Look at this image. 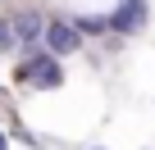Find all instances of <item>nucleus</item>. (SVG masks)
<instances>
[{
  "label": "nucleus",
  "instance_id": "nucleus-1",
  "mask_svg": "<svg viewBox=\"0 0 155 150\" xmlns=\"http://www.w3.org/2000/svg\"><path fill=\"white\" fill-rule=\"evenodd\" d=\"M46 50H50V55H73V50H82V32H78L73 23H50V27H46Z\"/></svg>",
  "mask_w": 155,
  "mask_h": 150
},
{
  "label": "nucleus",
  "instance_id": "nucleus-2",
  "mask_svg": "<svg viewBox=\"0 0 155 150\" xmlns=\"http://www.w3.org/2000/svg\"><path fill=\"white\" fill-rule=\"evenodd\" d=\"M23 73H28V78H32V82L41 87V91H50V87H59V64H55L50 55H32V64H28Z\"/></svg>",
  "mask_w": 155,
  "mask_h": 150
},
{
  "label": "nucleus",
  "instance_id": "nucleus-3",
  "mask_svg": "<svg viewBox=\"0 0 155 150\" xmlns=\"http://www.w3.org/2000/svg\"><path fill=\"white\" fill-rule=\"evenodd\" d=\"M141 23H146V0H123L119 14L110 18V27H114V32H137Z\"/></svg>",
  "mask_w": 155,
  "mask_h": 150
},
{
  "label": "nucleus",
  "instance_id": "nucleus-4",
  "mask_svg": "<svg viewBox=\"0 0 155 150\" xmlns=\"http://www.w3.org/2000/svg\"><path fill=\"white\" fill-rule=\"evenodd\" d=\"M14 37L18 41H37V37H46V23H41V14H32V9H23V14H14Z\"/></svg>",
  "mask_w": 155,
  "mask_h": 150
},
{
  "label": "nucleus",
  "instance_id": "nucleus-5",
  "mask_svg": "<svg viewBox=\"0 0 155 150\" xmlns=\"http://www.w3.org/2000/svg\"><path fill=\"white\" fill-rule=\"evenodd\" d=\"M73 27H78V32H105V27H110V23H101V18H78V23H73Z\"/></svg>",
  "mask_w": 155,
  "mask_h": 150
},
{
  "label": "nucleus",
  "instance_id": "nucleus-6",
  "mask_svg": "<svg viewBox=\"0 0 155 150\" xmlns=\"http://www.w3.org/2000/svg\"><path fill=\"white\" fill-rule=\"evenodd\" d=\"M14 46V23H0V50Z\"/></svg>",
  "mask_w": 155,
  "mask_h": 150
},
{
  "label": "nucleus",
  "instance_id": "nucleus-7",
  "mask_svg": "<svg viewBox=\"0 0 155 150\" xmlns=\"http://www.w3.org/2000/svg\"><path fill=\"white\" fill-rule=\"evenodd\" d=\"M0 150H9V136H5V132H0Z\"/></svg>",
  "mask_w": 155,
  "mask_h": 150
}]
</instances>
